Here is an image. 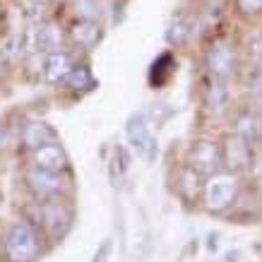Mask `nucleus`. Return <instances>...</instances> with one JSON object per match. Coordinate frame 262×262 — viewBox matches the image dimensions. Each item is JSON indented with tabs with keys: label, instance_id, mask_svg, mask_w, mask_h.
<instances>
[{
	"label": "nucleus",
	"instance_id": "cd10ccee",
	"mask_svg": "<svg viewBox=\"0 0 262 262\" xmlns=\"http://www.w3.org/2000/svg\"><path fill=\"white\" fill-rule=\"evenodd\" d=\"M56 3H58V0H56Z\"/></svg>",
	"mask_w": 262,
	"mask_h": 262
},
{
	"label": "nucleus",
	"instance_id": "f03ea898",
	"mask_svg": "<svg viewBox=\"0 0 262 262\" xmlns=\"http://www.w3.org/2000/svg\"><path fill=\"white\" fill-rule=\"evenodd\" d=\"M205 68L214 80H229L231 75H236L241 70V56L236 43L229 39H214L205 51Z\"/></svg>",
	"mask_w": 262,
	"mask_h": 262
},
{
	"label": "nucleus",
	"instance_id": "a878e982",
	"mask_svg": "<svg viewBox=\"0 0 262 262\" xmlns=\"http://www.w3.org/2000/svg\"><path fill=\"white\" fill-rule=\"evenodd\" d=\"M0 144H3V127H0Z\"/></svg>",
	"mask_w": 262,
	"mask_h": 262
},
{
	"label": "nucleus",
	"instance_id": "f257e3e1",
	"mask_svg": "<svg viewBox=\"0 0 262 262\" xmlns=\"http://www.w3.org/2000/svg\"><path fill=\"white\" fill-rule=\"evenodd\" d=\"M238 195V178L231 171H216L207 176L202 185V202L209 212H224L236 202Z\"/></svg>",
	"mask_w": 262,
	"mask_h": 262
},
{
	"label": "nucleus",
	"instance_id": "aec40b11",
	"mask_svg": "<svg viewBox=\"0 0 262 262\" xmlns=\"http://www.w3.org/2000/svg\"><path fill=\"white\" fill-rule=\"evenodd\" d=\"M65 87H70V89H92L94 87V75H92V70H89L87 65H72V70L70 75L65 77L63 82Z\"/></svg>",
	"mask_w": 262,
	"mask_h": 262
},
{
	"label": "nucleus",
	"instance_id": "6ab92c4d",
	"mask_svg": "<svg viewBox=\"0 0 262 262\" xmlns=\"http://www.w3.org/2000/svg\"><path fill=\"white\" fill-rule=\"evenodd\" d=\"M72 10H75V17H77V19L101 22V17H103L101 0H72Z\"/></svg>",
	"mask_w": 262,
	"mask_h": 262
},
{
	"label": "nucleus",
	"instance_id": "a211bd4d",
	"mask_svg": "<svg viewBox=\"0 0 262 262\" xmlns=\"http://www.w3.org/2000/svg\"><path fill=\"white\" fill-rule=\"evenodd\" d=\"M56 140V133L46 125V123H39V120H34V123H27L22 130V142L27 149H36L41 144L46 142H53Z\"/></svg>",
	"mask_w": 262,
	"mask_h": 262
},
{
	"label": "nucleus",
	"instance_id": "20e7f679",
	"mask_svg": "<svg viewBox=\"0 0 262 262\" xmlns=\"http://www.w3.org/2000/svg\"><path fill=\"white\" fill-rule=\"evenodd\" d=\"M188 166H192L202 176H212L222 171V144L209 137L192 140L188 147Z\"/></svg>",
	"mask_w": 262,
	"mask_h": 262
},
{
	"label": "nucleus",
	"instance_id": "5701e85b",
	"mask_svg": "<svg viewBox=\"0 0 262 262\" xmlns=\"http://www.w3.org/2000/svg\"><path fill=\"white\" fill-rule=\"evenodd\" d=\"M111 248H113V243H111V238H106L101 243V250H96V255H94V262H108V255H111Z\"/></svg>",
	"mask_w": 262,
	"mask_h": 262
},
{
	"label": "nucleus",
	"instance_id": "bb28decb",
	"mask_svg": "<svg viewBox=\"0 0 262 262\" xmlns=\"http://www.w3.org/2000/svg\"><path fill=\"white\" fill-rule=\"evenodd\" d=\"M0 24H3V10H0Z\"/></svg>",
	"mask_w": 262,
	"mask_h": 262
},
{
	"label": "nucleus",
	"instance_id": "7ed1b4c3",
	"mask_svg": "<svg viewBox=\"0 0 262 262\" xmlns=\"http://www.w3.org/2000/svg\"><path fill=\"white\" fill-rule=\"evenodd\" d=\"M39 236L29 224H12L5 236V255L10 262H34L39 257Z\"/></svg>",
	"mask_w": 262,
	"mask_h": 262
},
{
	"label": "nucleus",
	"instance_id": "1a4fd4ad",
	"mask_svg": "<svg viewBox=\"0 0 262 262\" xmlns=\"http://www.w3.org/2000/svg\"><path fill=\"white\" fill-rule=\"evenodd\" d=\"M198 29H202L198 17L190 15V12H178V15L171 17V24H168V29H166V41L176 48L188 46L195 39Z\"/></svg>",
	"mask_w": 262,
	"mask_h": 262
},
{
	"label": "nucleus",
	"instance_id": "b1692460",
	"mask_svg": "<svg viewBox=\"0 0 262 262\" xmlns=\"http://www.w3.org/2000/svg\"><path fill=\"white\" fill-rule=\"evenodd\" d=\"M250 173H253L255 183H257V185L262 188V154L253 159V164H250Z\"/></svg>",
	"mask_w": 262,
	"mask_h": 262
},
{
	"label": "nucleus",
	"instance_id": "4be33fe9",
	"mask_svg": "<svg viewBox=\"0 0 262 262\" xmlns=\"http://www.w3.org/2000/svg\"><path fill=\"white\" fill-rule=\"evenodd\" d=\"M233 8L243 17H260L262 15V0H233Z\"/></svg>",
	"mask_w": 262,
	"mask_h": 262
},
{
	"label": "nucleus",
	"instance_id": "9d476101",
	"mask_svg": "<svg viewBox=\"0 0 262 262\" xmlns=\"http://www.w3.org/2000/svg\"><path fill=\"white\" fill-rule=\"evenodd\" d=\"M68 41L72 46L82 48V51H92V48L101 41V22H92V19H75L68 29Z\"/></svg>",
	"mask_w": 262,
	"mask_h": 262
},
{
	"label": "nucleus",
	"instance_id": "0eeeda50",
	"mask_svg": "<svg viewBox=\"0 0 262 262\" xmlns=\"http://www.w3.org/2000/svg\"><path fill=\"white\" fill-rule=\"evenodd\" d=\"M39 219H41V224H43V229H46L53 238H60V236H65V231L70 229L72 214L60 200L51 198V200L39 202Z\"/></svg>",
	"mask_w": 262,
	"mask_h": 262
},
{
	"label": "nucleus",
	"instance_id": "4468645a",
	"mask_svg": "<svg viewBox=\"0 0 262 262\" xmlns=\"http://www.w3.org/2000/svg\"><path fill=\"white\" fill-rule=\"evenodd\" d=\"M32 164L39 168H46V171H60L63 173L68 168V157H65L63 147L58 142H46L32 149Z\"/></svg>",
	"mask_w": 262,
	"mask_h": 262
},
{
	"label": "nucleus",
	"instance_id": "ddd939ff",
	"mask_svg": "<svg viewBox=\"0 0 262 262\" xmlns=\"http://www.w3.org/2000/svg\"><path fill=\"white\" fill-rule=\"evenodd\" d=\"M202 106H205V111L214 113V116H219V113L229 111L231 108V89L229 84H226V80H209V84L205 87V92H202Z\"/></svg>",
	"mask_w": 262,
	"mask_h": 262
},
{
	"label": "nucleus",
	"instance_id": "f8f14e48",
	"mask_svg": "<svg viewBox=\"0 0 262 262\" xmlns=\"http://www.w3.org/2000/svg\"><path fill=\"white\" fill-rule=\"evenodd\" d=\"M65 41H68V34L63 32V27L56 19H41L36 24V51L51 53V51L63 48Z\"/></svg>",
	"mask_w": 262,
	"mask_h": 262
},
{
	"label": "nucleus",
	"instance_id": "39448f33",
	"mask_svg": "<svg viewBox=\"0 0 262 262\" xmlns=\"http://www.w3.org/2000/svg\"><path fill=\"white\" fill-rule=\"evenodd\" d=\"M24 181H27V188L39 200L56 198V195H60L68 188V181H65V176L60 171H46V168H39V166L27 168Z\"/></svg>",
	"mask_w": 262,
	"mask_h": 262
},
{
	"label": "nucleus",
	"instance_id": "2eb2a0df",
	"mask_svg": "<svg viewBox=\"0 0 262 262\" xmlns=\"http://www.w3.org/2000/svg\"><path fill=\"white\" fill-rule=\"evenodd\" d=\"M233 135L243 137L246 142L255 144L262 140V118L260 113L250 111V108H243L233 116Z\"/></svg>",
	"mask_w": 262,
	"mask_h": 262
},
{
	"label": "nucleus",
	"instance_id": "393cba45",
	"mask_svg": "<svg viewBox=\"0 0 262 262\" xmlns=\"http://www.w3.org/2000/svg\"><path fill=\"white\" fill-rule=\"evenodd\" d=\"M255 253H257V257H260V262H262V243L257 248H255Z\"/></svg>",
	"mask_w": 262,
	"mask_h": 262
},
{
	"label": "nucleus",
	"instance_id": "dca6fc26",
	"mask_svg": "<svg viewBox=\"0 0 262 262\" xmlns=\"http://www.w3.org/2000/svg\"><path fill=\"white\" fill-rule=\"evenodd\" d=\"M202 185H205V176L198 173L192 166H185L178 171V183H176V190L185 202H195L198 198H202Z\"/></svg>",
	"mask_w": 262,
	"mask_h": 262
},
{
	"label": "nucleus",
	"instance_id": "423d86ee",
	"mask_svg": "<svg viewBox=\"0 0 262 262\" xmlns=\"http://www.w3.org/2000/svg\"><path fill=\"white\" fill-rule=\"evenodd\" d=\"M255 154H253V144L246 142L238 135H229L222 144V166H226V171L231 173H238L246 171L253 164Z\"/></svg>",
	"mask_w": 262,
	"mask_h": 262
},
{
	"label": "nucleus",
	"instance_id": "f3484780",
	"mask_svg": "<svg viewBox=\"0 0 262 262\" xmlns=\"http://www.w3.org/2000/svg\"><path fill=\"white\" fill-rule=\"evenodd\" d=\"M226 10H229V0H205L200 5V10L195 12V17H198L202 29H212V27L222 24Z\"/></svg>",
	"mask_w": 262,
	"mask_h": 262
},
{
	"label": "nucleus",
	"instance_id": "9b49d317",
	"mask_svg": "<svg viewBox=\"0 0 262 262\" xmlns=\"http://www.w3.org/2000/svg\"><path fill=\"white\" fill-rule=\"evenodd\" d=\"M43 80L48 84H63L65 77L70 75L72 70V58L65 48H58V51H51L43 56Z\"/></svg>",
	"mask_w": 262,
	"mask_h": 262
},
{
	"label": "nucleus",
	"instance_id": "6e6552de",
	"mask_svg": "<svg viewBox=\"0 0 262 262\" xmlns=\"http://www.w3.org/2000/svg\"><path fill=\"white\" fill-rule=\"evenodd\" d=\"M127 142L133 144V149L137 151V157L151 161L154 159V151H157V144H154V137L149 133V123L144 116H135V118L127 120L125 127Z\"/></svg>",
	"mask_w": 262,
	"mask_h": 262
},
{
	"label": "nucleus",
	"instance_id": "412c9836",
	"mask_svg": "<svg viewBox=\"0 0 262 262\" xmlns=\"http://www.w3.org/2000/svg\"><path fill=\"white\" fill-rule=\"evenodd\" d=\"M243 51H246L250 63H262V29H255V32L248 34Z\"/></svg>",
	"mask_w": 262,
	"mask_h": 262
}]
</instances>
